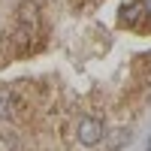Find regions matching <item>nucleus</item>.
<instances>
[{"instance_id": "obj_3", "label": "nucleus", "mask_w": 151, "mask_h": 151, "mask_svg": "<svg viewBox=\"0 0 151 151\" xmlns=\"http://www.w3.org/2000/svg\"><path fill=\"white\" fill-rule=\"evenodd\" d=\"M142 12H148V15H151V0H142Z\"/></svg>"}, {"instance_id": "obj_4", "label": "nucleus", "mask_w": 151, "mask_h": 151, "mask_svg": "<svg viewBox=\"0 0 151 151\" xmlns=\"http://www.w3.org/2000/svg\"><path fill=\"white\" fill-rule=\"evenodd\" d=\"M148 151H151V142H148Z\"/></svg>"}, {"instance_id": "obj_2", "label": "nucleus", "mask_w": 151, "mask_h": 151, "mask_svg": "<svg viewBox=\"0 0 151 151\" xmlns=\"http://www.w3.org/2000/svg\"><path fill=\"white\" fill-rule=\"evenodd\" d=\"M21 109V100L15 97L12 88H0V118H15Z\"/></svg>"}, {"instance_id": "obj_1", "label": "nucleus", "mask_w": 151, "mask_h": 151, "mask_svg": "<svg viewBox=\"0 0 151 151\" xmlns=\"http://www.w3.org/2000/svg\"><path fill=\"white\" fill-rule=\"evenodd\" d=\"M76 136H79L82 145H100V142L106 139V127H103V121H100V118H82Z\"/></svg>"}]
</instances>
